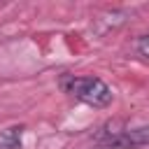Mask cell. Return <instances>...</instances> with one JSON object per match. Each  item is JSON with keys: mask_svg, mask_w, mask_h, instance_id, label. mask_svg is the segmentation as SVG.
Segmentation results:
<instances>
[{"mask_svg": "<svg viewBox=\"0 0 149 149\" xmlns=\"http://www.w3.org/2000/svg\"><path fill=\"white\" fill-rule=\"evenodd\" d=\"M105 149H137L149 144V126L137 128H121V130H105L100 137Z\"/></svg>", "mask_w": 149, "mask_h": 149, "instance_id": "7a4b0ae2", "label": "cell"}, {"mask_svg": "<svg viewBox=\"0 0 149 149\" xmlns=\"http://www.w3.org/2000/svg\"><path fill=\"white\" fill-rule=\"evenodd\" d=\"M135 54H137L140 58L149 61V33H144V35L137 37V42H135Z\"/></svg>", "mask_w": 149, "mask_h": 149, "instance_id": "277c9868", "label": "cell"}, {"mask_svg": "<svg viewBox=\"0 0 149 149\" xmlns=\"http://www.w3.org/2000/svg\"><path fill=\"white\" fill-rule=\"evenodd\" d=\"M23 123H14L7 126L5 130H0V149H21L23 147Z\"/></svg>", "mask_w": 149, "mask_h": 149, "instance_id": "3957f363", "label": "cell"}, {"mask_svg": "<svg viewBox=\"0 0 149 149\" xmlns=\"http://www.w3.org/2000/svg\"><path fill=\"white\" fill-rule=\"evenodd\" d=\"M58 86L65 95H70L77 102H84L93 109H105L114 100V91L109 88V84L93 74H68L65 72V74H61Z\"/></svg>", "mask_w": 149, "mask_h": 149, "instance_id": "6da1fadb", "label": "cell"}]
</instances>
